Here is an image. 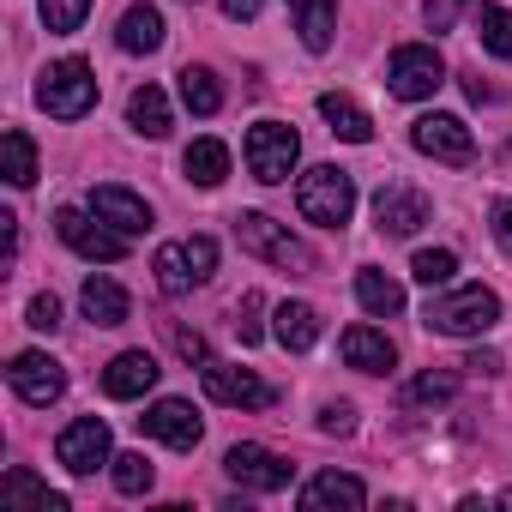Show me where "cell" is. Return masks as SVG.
Here are the masks:
<instances>
[{
	"label": "cell",
	"instance_id": "cell-1",
	"mask_svg": "<svg viewBox=\"0 0 512 512\" xmlns=\"http://www.w3.org/2000/svg\"><path fill=\"white\" fill-rule=\"evenodd\" d=\"M296 205H302L308 223H320V229H344L350 211H356V181H350V169H332V163L308 169L302 187H296Z\"/></svg>",
	"mask_w": 512,
	"mask_h": 512
},
{
	"label": "cell",
	"instance_id": "cell-2",
	"mask_svg": "<svg viewBox=\"0 0 512 512\" xmlns=\"http://www.w3.org/2000/svg\"><path fill=\"white\" fill-rule=\"evenodd\" d=\"M235 241H241V253H253V260H272V266H296V272H314V253L284 229V223H272L266 211H241L235 217Z\"/></svg>",
	"mask_w": 512,
	"mask_h": 512
},
{
	"label": "cell",
	"instance_id": "cell-3",
	"mask_svg": "<svg viewBox=\"0 0 512 512\" xmlns=\"http://www.w3.org/2000/svg\"><path fill=\"white\" fill-rule=\"evenodd\" d=\"M434 332H446V338H476V332H488L494 320H500V296L494 290H482V284H464V290H452V296H440V302H428V314H422Z\"/></svg>",
	"mask_w": 512,
	"mask_h": 512
},
{
	"label": "cell",
	"instance_id": "cell-4",
	"mask_svg": "<svg viewBox=\"0 0 512 512\" xmlns=\"http://www.w3.org/2000/svg\"><path fill=\"white\" fill-rule=\"evenodd\" d=\"M211 272H217V241L211 235H187V241L157 247V284H163V296H187Z\"/></svg>",
	"mask_w": 512,
	"mask_h": 512
},
{
	"label": "cell",
	"instance_id": "cell-5",
	"mask_svg": "<svg viewBox=\"0 0 512 512\" xmlns=\"http://www.w3.org/2000/svg\"><path fill=\"white\" fill-rule=\"evenodd\" d=\"M37 103H43L55 121H79V115H91V103H97V73H91L85 61H55V67L43 73V85H37Z\"/></svg>",
	"mask_w": 512,
	"mask_h": 512
},
{
	"label": "cell",
	"instance_id": "cell-6",
	"mask_svg": "<svg viewBox=\"0 0 512 512\" xmlns=\"http://www.w3.org/2000/svg\"><path fill=\"white\" fill-rule=\"evenodd\" d=\"M296 157H302L296 127H284V121H260V127H247V169H253V181H266V187L290 181Z\"/></svg>",
	"mask_w": 512,
	"mask_h": 512
},
{
	"label": "cell",
	"instance_id": "cell-7",
	"mask_svg": "<svg viewBox=\"0 0 512 512\" xmlns=\"http://www.w3.org/2000/svg\"><path fill=\"white\" fill-rule=\"evenodd\" d=\"M386 79H392V97H404V103H422V97H434V91H440V79H446V61H440L428 43H404V49H392V67H386Z\"/></svg>",
	"mask_w": 512,
	"mask_h": 512
},
{
	"label": "cell",
	"instance_id": "cell-8",
	"mask_svg": "<svg viewBox=\"0 0 512 512\" xmlns=\"http://www.w3.org/2000/svg\"><path fill=\"white\" fill-rule=\"evenodd\" d=\"M410 145H416L422 157H434V163H452V169L476 163V139H470V127H464L458 115H422V121L410 127Z\"/></svg>",
	"mask_w": 512,
	"mask_h": 512
},
{
	"label": "cell",
	"instance_id": "cell-9",
	"mask_svg": "<svg viewBox=\"0 0 512 512\" xmlns=\"http://www.w3.org/2000/svg\"><path fill=\"white\" fill-rule=\"evenodd\" d=\"M55 229H61V241H67L73 253H85V260H121V253H127V235H121V229H103L97 211L67 205V211L55 217Z\"/></svg>",
	"mask_w": 512,
	"mask_h": 512
},
{
	"label": "cell",
	"instance_id": "cell-10",
	"mask_svg": "<svg viewBox=\"0 0 512 512\" xmlns=\"http://www.w3.org/2000/svg\"><path fill=\"white\" fill-rule=\"evenodd\" d=\"M7 380H13V392L25 398V404H55L61 392H67V368L55 362V356H43V350H25V356H13V368H7Z\"/></svg>",
	"mask_w": 512,
	"mask_h": 512
},
{
	"label": "cell",
	"instance_id": "cell-11",
	"mask_svg": "<svg viewBox=\"0 0 512 512\" xmlns=\"http://www.w3.org/2000/svg\"><path fill=\"white\" fill-rule=\"evenodd\" d=\"M55 458H61L73 476H91L97 464H115V458H109V428H103L97 416L67 422V428H61V440H55Z\"/></svg>",
	"mask_w": 512,
	"mask_h": 512
},
{
	"label": "cell",
	"instance_id": "cell-12",
	"mask_svg": "<svg viewBox=\"0 0 512 512\" xmlns=\"http://www.w3.org/2000/svg\"><path fill=\"white\" fill-rule=\"evenodd\" d=\"M223 470H229L241 488H253V494H278V488H290V464H284L278 452H266V446H229Z\"/></svg>",
	"mask_w": 512,
	"mask_h": 512
},
{
	"label": "cell",
	"instance_id": "cell-13",
	"mask_svg": "<svg viewBox=\"0 0 512 512\" xmlns=\"http://www.w3.org/2000/svg\"><path fill=\"white\" fill-rule=\"evenodd\" d=\"M139 428H145L151 440L175 446V452H193V446H199V434H205V422L193 416V404H187V398H163V404H151V410L139 416Z\"/></svg>",
	"mask_w": 512,
	"mask_h": 512
},
{
	"label": "cell",
	"instance_id": "cell-14",
	"mask_svg": "<svg viewBox=\"0 0 512 512\" xmlns=\"http://www.w3.org/2000/svg\"><path fill=\"white\" fill-rule=\"evenodd\" d=\"M205 392L217 404H235V410H266L272 404V386L260 374H247V368H229V362H205Z\"/></svg>",
	"mask_w": 512,
	"mask_h": 512
},
{
	"label": "cell",
	"instance_id": "cell-15",
	"mask_svg": "<svg viewBox=\"0 0 512 512\" xmlns=\"http://www.w3.org/2000/svg\"><path fill=\"white\" fill-rule=\"evenodd\" d=\"M91 211L109 223V229H121V235H145L151 229V205L139 199V193H127V187H91Z\"/></svg>",
	"mask_w": 512,
	"mask_h": 512
},
{
	"label": "cell",
	"instance_id": "cell-16",
	"mask_svg": "<svg viewBox=\"0 0 512 512\" xmlns=\"http://www.w3.org/2000/svg\"><path fill=\"white\" fill-rule=\"evenodd\" d=\"M157 374H163V368H157L151 350H121V356L103 368V392H109V398H145V392L157 386Z\"/></svg>",
	"mask_w": 512,
	"mask_h": 512
},
{
	"label": "cell",
	"instance_id": "cell-17",
	"mask_svg": "<svg viewBox=\"0 0 512 512\" xmlns=\"http://www.w3.org/2000/svg\"><path fill=\"white\" fill-rule=\"evenodd\" d=\"M374 217H380V229H386V235H416V229L428 223V199L392 181V187H380V193H374Z\"/></svg>",
	"mask_w": 512,
	"mask_h": 512
},
{
	"label": "cell",
	"instance_id": "cell-18",
	"mask_svg": "<svg viewBox=\"0 0 512 512\" xmlns=\"http://www.w3.org/2000/svg\"><path fill=\"white\" fill-rule=\"evenodd\" d=\"M302 506L308 512H356V506H368V488L356 482V476H344V470H320L308 488H302Z\"/></svg>",
	"mask_w": 512,
	"mask_h": 512
},
{
	"label": "cell",
	"instance_id": "cell-19",
	"mask_svg": "<svg viewBox=\"0 0 512 512\" xmlns=\"http://www.w3.org/2000/svg\"><path fill=\"white\" fill-rule=\"evenodd\" d=\"M338 350H344V362H350V368H362V374H386V368L398 362L392 338H386V332H374V326H350V332L338 338Z\"/></svg>",
	"mask_w": 512,
	"mask_h": 512
},
{
	"label": "cell",
	"instance_id": "cell-20",
	"mask_svg": "<svg viewBox=\"0 0 512 512\" xmlns=\"http://www.w3.org/2000/svg\"><path fill=\"white\" fill-rule=\"evenodd\" d=\"M79 308H85L91 326H127V314H133V302H127V290L115 278H85Z\"/></svg>",
	"mask_w": 512,
	"mask_h": 512
},
{
	"label": "cell",
	"instance_id": "cell-21",
	"mask_svg": "<svg viewBox=\"0 0 512 512\" xmlns=\"http://www.w3.org/2000/svg\"><path fill=\"white\" fill-rule=\"evenodd\" d=\"M115 43H121L127 55H157V49H163V13H157V7H127Z\"/></svg>",
	"mask_w": 512,
	"mask_h": 512
},
{
	"label": "cell",
	"instance_id": "cell-22",
	"mask_svg": "<svg viewBox=\"0 0 512 512\" xmlns=\"http://www.w3.org/2000/svg\"><path fill=\"white\" fill-rule=\"evenodd\" d=\"M290 13H296V31L314 55L332 49V25H338V0H290Z\"/></svg>",
	"mask_w": 512,
	"mask_h": 512
},
{
	"label": "cell",
	"instance_id": "cell-23",
	"mask_svg": "<svg viewBox=\"0 0 512 512\" xmlns=\"http://www.w3.org/2000/svg\"><path fill=\"white\" fill-rule=\"evenodd\" d=\"M181 169H187L193 187H217V181L229 175V145H223V139H193L187 157H181Z\"/></svg>",
	"mask_w": 512,
	"mask_h": 512
},
{
	"label": "cell",
	"instance_id": "cell-24",
	"mask_svg": "<svg viewBox=\"0 0 512 512\" xmlns=\"http://www.w3.org/2000/svg\"><path fill=\"white\" fill-rule=\"evenodd\" d=\"M320 115H326V121H332V133H338V139H350V145H368V139H374V121H368L350 97H338V91H326V97H320Z\"/></svg>",
	"mask_w": 512,
	"mask_h": 512
},
{
	"label": "cell",
	"instance_id": "cell-25",
	"mask_svg": "<svg viewBox=\"0 0 512 512\" xmlns=\"http://www.w3.org/2000/svg\"><path fill=\"white\" fill-rule=\"evenodd\" d=\"M0 494L19 500V506H37V512H67V494H55V488H49V482H37L31 470H7Z\"/></svg>",
	"mask_w": 512,
	"mask_h": 512
},
{
	"label": "cell",
	"instance_id": "cell-26",
	"mask_svg": "<svg viewBox=\"0 0 512 512\" xmlns=\"http://www.w3.org/2000/svg\"><path fill=\"white\" fill-rule=\"evenodd\" d=\"M127 121H133L145 139H163V133H169V97H163L157 85L133 91V97H127Z\"/></svg>",
	"mask_w": 512,
	"mask_h": 512
},
{
	"label": "cell",
	"instance_id": "cell-27",
	"mask_svg": "<svg viewBox=\"0 0 512 512\" xmlns=\"http://www.w3.org/2000/svg\"><path fill=\"white\" fill-rule=\"evenodd\" d=\"M356 302H362L368 314H380V320L404 314V290H398L386 272H356Z\"/></svg>",
	"mask_w": 512,
	"mask_h": 512
},
{
	"label": "cell",
	"instance_id": "cell-28",
	"mask_svg": "<svg viewBox=\"0 0 512 512\" xmlns=\"http://www.w3.org/2000/svg\"><path fill=\"white\" fill-rule=\"evenodd\" d=\"M314 338H320V314L308 302H284L278 308V344L284 350H314Z\"/></svg>",
	"mask_w": 512,
	"mask_h": 512
},
{
	"label": "cell",
	"instance_id": "cell-29",
	"mask_svg": "<svg viewBox=\"0 0 512 512\" xmlns=\"http://www.w3.org/2000/svg\"><path fill=\"white\" fill-rule=\"evenodd\" d=\"M0 163H7V181L13 187H31L37 181V145H31L25 127H13L7 139H0Z\"/></svg>",
	"mask_w": 512,
	"mask_h": 512
},
{
	"label": "cell",
	"instance_id": "cell-30",
	"mask_svg": "<svg viewBox=\"0 0 512 512\" xmlns=\"http://www.w3.org/2000/svg\"><path fill=\"white\" fill-rule=\"evenodd\" d=\"M181 103H187L193 115H217V109H223V91H217V79H211L205 67H181Z\"/></svg>",
	"mask_w": 512,
	"mask_h": 512
},
{
	"label": "cell",
	"instance_id": "cell-31",
	"mask_svg": "<svg viewBox=\"0 0 512 512\" xmlns=\"http://www.w3.org/2000/svg\"><path fill=\"white\" fill-rule=\"evenodd\" d=\"M452 272H458V253H452V247H422L416 260H410V278H416V284H428V290L452 284Z\"/></svg>",
	"mask_w": 512,
	"mask_h": 512
},
{
	"label": "cell",
	"instance_id": "cell-32",
	"mask_svg": "<svg viewBox=\"0 0 512 512\" xmlns=\"http://www.w3.org/2000/svg\"><path fill=\"white\" fill-rule=\"evenodd\" d=\"M476 37H482L488 55L512 61V13H506V7H482V13H476Z\"/></svg>",
	"mask_w": 512,
	"mask_h": 512
},
{
	"label": "cell",
	"instance_id": "cell-33",
	"mask_svg": "<svg viewBox=\"0 0 512 512\" xmlns=\"http://www.w3.org/2000/svg\"><path fill=\"white\" fill-rule=\"evenodd\" d=\"M85 13H91V0H43V25L55 37H73L85 25Z\"/></svg>",
	"mask_w": 512,
	"mask_h": 512
},
{
	"label": "cell",
	"instance_id": "cell-34",
	"mask_svg": "<svg viewBox=\"0 0 512 512\" xmlns=\"http://www.w3.org/2000/svg\"><path fill=\"white\" fill-rule=\"evenodd\" d=\"M115 488L121 494H145L151 488V458L145 452H121L115 458Z\"/></svg>",
	"mask_w": 512,
	"mask_h": 512
},
{
	"label": "cell",
	"instance_id": "cell-35",
	"mask_svg": "<svg viewBox=\"0 0 512 512\" xmlns=\"http://www.w3.org/2000/svg\"><path fill=\"white\" fill-rule=\"evenodd\" d=\"M452 392H458V380H452V374H422V380L410 386V404H446Z\"/></svg>",
	"mask_w": 512,
	"mask_h": 512
},
{
	"label": "cell",
	"instance_id": "cell-36",
	"mask_svg": "<svg viewBox=\"0 0 512 512\" xmlns=\"http://www.w3.org/2000/svg\"><path fill=\"white\" fill-rule=\"evenodd\" d=\"M260 308H266V296H260V290H247V296H241V308H235V332H241V344L260 338Z\"/></svg>",
	"mask_w": 512,
	"mask_h": 512
},
{
	"label": "cell",
	"instance_id": "cell-37",
	"mask_svg": "<svg viewBox=\"0 0 512 512\" xmlns=\"http://www.w3.org/2000/svg\"><path fill=\"white\" fill-rule=\"evenodd\" d=\"M31 326L37 332H55L61 326V302L55 296H31Z\"/></svg>",
	"mask_w": 512,
	"mask_h": 512
},
{
	"label": "cell",
	"instance_id": "cell-38",
	"mask_svg": "<svg viewBox=\"0 0 512 512\" xmlns=\"http://www.w3.org/2000/svg\"><path fill=\"white\" fill-rule=\"evenodd\" d=\"M320 428H326V434H356V410H350V404H326Z\"/></svg>",
	"mask_w": 512,
	"mask_h": 512
},
{
	"label": "cell",
	"instance_id": "cell-39",
	"mask_svg": "<svg viewBox=\"0 0 512 512\" xmlns=\"http://www.w3.org/2000/svg\"><path fill=\"white\" fill-rule=\"evenodd\" d=\"M494 241L512 253V199H500V205H494Z\"/></svg>",
	"mask_w": 512,
	"mask_h": 512
},
{
	"label": "cell",
	"instance_id": "cell-40",
	"mask_svg": "<svg viewBox=\"0 0 512 512\" xmlns=\"http://www.w3.org/2000/svg\"><path fill=\"white\" fill-rule=\"evenodd\" d=\"M260 7H266V0H223V13H229L235 25H247V19H260Z\"/></svg>",
	"mask_w": 512,
	"mask_h": 512
},
{
	"label": "cell",
	"instance_id": "cell-41",
	"mask_svg": "<svg viewBox=\"0 0 512 512\" xmlns=\"http://www.w3.org/2000/svg\"><path fill=\"white\" fill-rule=\"evenodd\" d=\"M175 350H181L187 362H205V338H199V332H175Z\"/></svg>",
	"mask_w": 512,
	"mask_h": 512
},
{
	"label": "cell",
	"instance_id": "cell-42",
	"mask_svg": "<svg viewBox=\"0 0 512 512\" xmlns=\"http://www.w3.org/2000/svg\"><path fill=\"white\" fill-rule=\"evenodd\" d=\"M464 368H470V374H500V356H494V350H476Z\"/></svg>",
	"mask_w": 512,
	"mask_h": 512
}]
</instances>
